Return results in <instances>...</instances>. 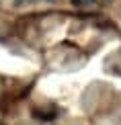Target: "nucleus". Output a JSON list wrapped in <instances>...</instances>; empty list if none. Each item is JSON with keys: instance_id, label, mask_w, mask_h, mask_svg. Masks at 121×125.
I'll use <instances>...</instances> for the list:
<instances>
[{"instance_id": "obj_1", "label": "nucleus", "mask_w": 121, "mask_h": 125, "mask_svg": "<svg viewBox=\"0 0 121 125\" xmlns=\"http://www.w3.org/2000/svg\"><path fill=\"white\" fill-rule=\"evenodd\" d=\"M94 0H72V4H76V6H88V4H92Z\"/></svg>"}]
</instances>
